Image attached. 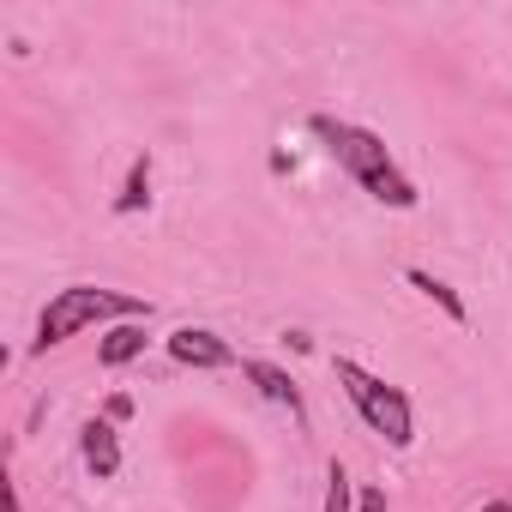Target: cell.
<instances>
[{"instance_id":"cell-7","label":"cell","mask_w":512,"mask_h":512,"mask_svg":"<svg viewBox=\"0 0 512 512\" xmlns=\"http://www.w3.org/2000/svg\"><path fill=\"white\" fill-rule=\"evenodd\" d=\"M133 356H145V320H121V326H109L103 344H97V362H103V368H127Z\"/></svg>"},{"instance_id":"cell-4","label":"cell","mask_w":512,"mask_h":512,"mask_svg":"<svg viewBox=\"0 0 512 512\" xmlns=\"http://www.w3.org/2000/svg\"><path fill=\"white\" fill-rule=\"evenodd\" d=\"M163 344H169V362H181V368H235L241 362L235 344L217 338V332H205V326H175Z\"/></svg>"},{"instance_id":"cell-14","label":"cell","mask_w":512,"mask_h":512,"mask_svg":"<svg viewBox=\"0 0 512 512\" xmlns=\"http://www.w3.org/2000/svg\"><path fill=\"white\" fill-rule=\"evenodd\" d=\"M482 512H512V500H488V506H482Z\"/></svg>"},{"instance_id":"cell-9","label":"cell","mask_w":512,"mask_h":512,"mask_svg":"<svg viewBox=\"0 0 512 512\" xmlns=\"http://www.w3.org/2000/svg\"><path fill=\"white\" fill-rule=\"evenodd\" d=\"M410 290H422V296H428V302H434V308H440V314L452 320V326H464V320H470V308H464V296H458L452 284H440L434 272H422V266H410Z\"/></svg>"},{"instance_id":"cell-13","label":"cell","mask_w":512,"mask_h":512,"mask_svg":"<svg viewBox=\"0 0 512 512\" xmlns=\"http://www.w3.org/2000/svg\"><path fill=\"white\" fill-rule=\"evenodd\" d=\"M7 512H25V500H19V488L7 482Z\"/></svg>"},{"instance_id":"cell-10","label":"cell","mask_w":512,"mask_h":512,"mask_svg":"<svg viewBox=\"0 0 512 512\" xmlns=\"http://www.w3.org/2000/svg\"><path fill=\"white\" fill-rule=\"evenodd\" d=\"M350 506H356V482H350L344 464H332V470H326V506H320V512H350Z\"/></svg>"},{"instance_id":"cell-8","label":"cell","mask_w":512,"mask_h":512,"mask_svg":"<svg viewBox=\"0 0 512 512\" xmlns=\"http://www.w3.org/2000/svg\"><path fill=\"white\" fill-rule=\"evenodd\" d=\"M145 205H151V157L139 151V157L127 163L121 193H115V217H133V211H145Z\"/></svg>"},{"instance_id":"cell-5","label":"cell","mask_w":512,"mask_h":512,"mask_svg":"<svg viewBox=\"0 0 512 512\" xmlns=\"http://www.w3.org/2000/svg\"><path fill=\"white\" fill-rule=\"evenodd\" d=\"M79 452H85V464H91V476H115L121 470V434H115V422L109 416H91L85 428H79Z\"/></svg>"},{"instance_id":"cell-12","label":"cell","mask_w":512,"mask_h":512,"mask_svg":"<svg viewBox=\"0 0 512 512\" xmlns=\"http://www.w3.org/2000/svg\"><path fill=\"white\" fill-rule=\"evenodd\" d=\"M356 512H386V488H362L356 494Z\"/></svg>"},{"instance_id":"cell-2","label":"cell","mask_w":512,"mask_h":512,"mask_svg":"<svg viewBox=\"0 0 512 512\" xmlns=\"http://www.w3.org/2000/svg\"><path fill=\"white\" fill-rule=\"evenodd\" d=\"M121 326V320H151V302H139V296H121V290H97V284H67V290H55V302L43 308V320H37V338H31V356H49L55 344H67L73 332H85V326Z\"/></svg>"},{"instance_id":"cell-11","label":"cell","mask_w":512,"mask_h":512,"mask_svg":"<svg viewBox=\"0 0 512 512\" xmlns=\"http://www.w3.org/2000/svg\"><path fill=\"white\" fill-rule=\"evenodd\" d=\"M103 416H109V422H127V416H133V398H127V392H115V398L103 404Z\"/></svg>"},{"instance_id":"cell-3","label":"cell","mask_w":512,"mask_h":512,"mask_svg":"<svg viewBox=\"0 0 512 512\" xmlns=\"http://www.w3.org/2000/svg\"><path fill=\"white\" fill-rule=\"evenodd\" d=\"M332 374H338V386H344V398L356 404V416L392 446V452H404L410 440H416V410H410V398L398 392V386H386L380 374H368L362 362H350V356H338L332 362Z\"/></svg>"},{"instance_id":"cell-1","label":"cell","mask_w":512,"mask_h":512,"mask_svg":"<svg viewBox=\"0 0 512 512\" xmlns=\"http://www.w3.org/2000/svg\"><path fill=\"white\" fill-rule=\"evenodd\" d=\"M308 127L326 139V151L338 157V169H344L368 199H380V205H392V211H416V205H422L416 181L398 169V157L386 151L380 133H368V127H356V121H338V115H314Z\"/></svg>"},{"instance_id":"cell-6","label":"cell","mask_w":512,"mask_h":512,"mask_svg":"<svg viewBox=\"0 0 512 512\" xmlns=\"http://www.w3.org/2000/svg\"><path fill=\"white\" fill-rule=\"evenodd\" d=\"M241 374L260 386V398H272V404H284L296 422H308V410H302V392H296V380L278 368V362H241Z\"/></svg>"}]
</instances>
